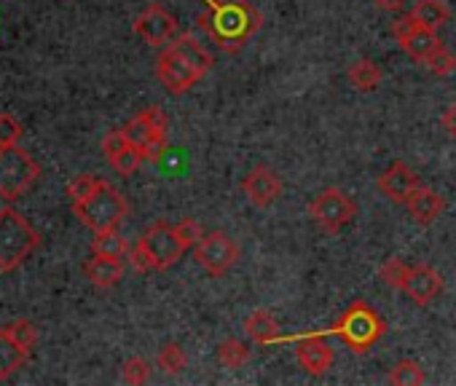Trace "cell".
Listing matches in <instances>:
<instances>
[{
  "label": "cell",
  "instance_id": "cell-5",
  "mask_svg": "<svg viewBox=\"0 0 456 386\" xmlns=\"http://www.w3.org/2000/svg\"><path fill=\"white\" fill-rule=\"evenodd\" d=\"M41 245L38 231L14 207L0 210V271L9 274L20 269Z\"/></svg>",
  "mask_w": 456,
  "mask_h": 386
},
{
  "label": "cell",
  "instance_id": "cell-27",
  "mask_svg": "<svg viewBox=\"0 0 456 386\" xmlns=\"http://www.w3.org/2000/svg\"><path fill=\"white\" fill-rule=\"evenodd\" d=\"M156 362H159V367H161L164 373L177 375V373H183V370H185L188 357H185V351H183V346H180V343H164V346H161V351H159V357H156Z\"/></svg>",
  "mask_w": 456,
  "mask_h": 386
},
{
  "label": "cell",
  "instance_id": "cell-30",
  "mask_svg": "<svg viewBox=\"0 0 456 386\" xmlns=\"http://www.w3.org/2000/svg\"><path fill=\"white\" fill-rule=\"evenodd\" d=\"M424 68L432 73V76H437V78H445V76H451L453 70H456V57L445 49V46H440L427 62H424Z\"/></svg>",
  "mask_w": 456,
  "mask_h": 386
},
{
  "label": "cell",
  "instance_id": "cell-3",
  "mask_svg": "<svg viewBox=\"0 0 456 386\" xmlns=\"http://www.w3.org/2000/svg\"><path fill=\"white\" fill-rule=\"evenodd\" d=\"M185 250L188 247L177 237V229L169 226L167 221H156L137 239V245L129 250V263L140 274H145V271H169L185 255Z\"/></svg>",
  "mask_w": 456,
  "mask_h": 386
},
{
  "label": "cell",
  "instance_id": "cell-37",
  "mask_svg": "<svg viewBox=\"0 0 456 386\" xmlns=\"http://www.w3.org/2000/svg\"><path fill=\"white\" fill-rule=\"evenodd\" d=\"M408 0H373V6L381 9V12H400Z\"/></svg>",
  "mask_w": 456,
  "mask_h": 386
},
{
  "label": "cell",
  "instance_id": "cell-21",
  "mask_svg": "<svg viewBox=\"0 0 456 386\" xmlns=\"http://www.w3.org/2000/svg\"><path fill=\"white\" fill-rule=\"evenodd\" d=\"M346 78H349V84H352L357 92L368 94V92H376V89L381 86L384 73H381V68H379L373 60H357V62L349 65Z\"/></svg>",
  "mask_w": 456,
  "mask_h": 386
},
{
  "label": "cell",
  "instance_id": "cell-25",
  "mask_svg": "<svg viewBox=\"0 0 456 386\" xmlns=\"http://www.w3.org/2000/svg\"><path fill=\"white\" fill-rule=\"evenodd\" d=\"M129 250H132V245L118 231H102V234H94V239H92V253H97V255L124 258V255H129Z\"/></svg>",
  "mask_w": 456,
  "mask_h": 386
},
{
  "label": "cell",
  "instance_id": "cell-26",
  "mask_svg": "<svg viewBox=\"0 0 456 386\" xmlns=\"http://www.w3.org/2000/svg\"><path fill=\"white\" fill-rule=\"evenodd\" d=\"M408 263H403L400 258H387L384 263H381V269H379V277H381V282L387 285V287H392V290H405V279H408Z\"/></svg>",
  "mask_w": 456,
  "mask_h": 386
},
{
  "label": "cell",
  "instance_id": "cell-12",
  "mask_svg": "<svg viewBox=\"0 0 456 386\" xmlns=\"http://www.w3.org/2000/svg\"><path fill=\"white\" fill-rule=\"evenodd\" d=\"M392 36H395L397 46L403 49V54H408L411 60H416V62H421V65L443 46V41L437 38V33L429 30V28L416 25V22L411 20V14L403 17V20H397V22L392 25Z\"/></svg>",
  "mask_w": 456,
  "mask_h": 386
},
{
  "label": "cell",
  "instance_id": "cell-32",
  "mask_svg": "<svg viewBox=\"0 0 456 386\" xmlns=\"http://www.w3.org/2000/svg\"><path fill=\"white\" fill-rule=\"evenodd\" d=\"M22 134H25V126L12 113H0V148H4V145H20Z\"/></svg>",
  "mask_w": 456,
  "mask_h": 386
},
{
  "label": "cell",
  "instance_id": "cell-1",
  "mask_svg": "<svg viewBox=\"0 0 456 386\" xmlns=\"http://www.w3.org/2000/svg\"><path fill=\"white\" fill-rule=\"evenodd\" d=\"M196 22L220 52L237 54L261 30L264 17L250 0H204Z\"/></svg>",
  "mask_w": 456,
  "mask_h": 386
},
{
  "label": "cell",
  "instance_id": "cell-14",
  "mask_svg": "<svg viewBox=\"0 0 456 386\" xmlns=\"http://www.w3.org/2000/svg\"><path fill=\"white\" fill-rule=\"evenodd\" d=\"M282 180H280V174L274 172V169H269V166H253L248 174H245V180H242V190H245V197H248V202L253 205V207H258V210H266V207H272L280 197H282Z\"/></svg>",
  "mask_w": 456,
  "mask_h": 386
},
{
  "label": "cell",
  "instance_id": "cell-36",
  "mask_svg": "<svg viewBox=\"0 0 456 386\" xmlns=\"http://www.w3.org/2000/svg\"><path fill=\"white\" fill-rule=\"evenodd\" d=\"M440 124H443L445 134H448L451 140H456V102H451V105L445 108V113H443Z\"/></svg>",
  "mask_w": 456,
  "mask_h": 386
},
{
  "label": "cell",
  "instance_id": "cell-17",
  "mask_svg": "<svg viewBox=\"0 0 456 386\" xmlns=\"http://www.w3.org/2000/svg\"><path fill=\"white\" fill-rule=\"evenodd\" d=\"M405 207H408V215H411L419 226H432V223L443 215L445 199L440 197L437 190L419 185V188L411 193V199L405 202Z\"/></svg>",
  "mask_w": 456,
  "mask_h": 386
},
{
  "label": "cell",
  "instance_id": "cell-11",
  "mask_svg": "<svg viewBox=\"0 0 456 386\" xmlns=\"http://www.w3.org/2000/svg\"><path fill=\"white\" fill-rule=\"evenodd\" d=\"M280 343H298L296 346V359L314 378L325 375L336 362V351H333V346L325 343V335L320 330L304 333V335H282Z\"/></svg>",
  "mask_w": 456,
  "mask_h": 386
},
{
  "label": "cell",
  "instance_id": "cell-20",
  "mask_svg": "<svg viewBox=\"0 0 456 386\" xmlns=\"http://www.w3.org/2000/svg\"><path fill=\"white\" fill-rule=\"evenodd\" d=\"M245 333L253 343H280V325L269 309H256L245 319Z\"/></svg>",
  "mask_w": 456,
  "mask_h": 386
},
{
  "label": "cell",
  "instance_id": "cell-31",
  "mask_svg": "<svg viewBox=\"0 0 456 386\" xmlns=\"http://www.w3.org/2000/svg\"><path fill=\"white\" fill-rule=\"evenodd\" d=\"M6 330L33 354V349H36V343H38V330H36V325L30 322V319H14V322H9L6 325Z\"/></svg>",
  "mask_w": 456,
  "mask_h": 386
},
{
  "label": "cell",
  "instance_id": "cell-7",
  "mask_svg": "<svg viewBox=\"0 0 456 386\" xmlns=\"http://www.w3.org/2000/svg\"><path fill=\"white\" fill-rule=\"evenodd\" d=\"M41 177V164L20 145L0 148V199L17 202Z\"/></svg>",
  "mask_w": 456,
  "mask_h": 386
},
{
  "label": "cell",
  "instance_id": "cell-6",
  "mask_svg": "<svg viewBox=\"0 0 456 386\" xmlns=\"http://www.w3.org/2000/svg\"><path fill=\"white\" fill-rule=\"evenodd\" d=\"M126 213H129L126 199L121 197V190L113 188L108 180H100L97 190L92 193L89 199L73 205V215H76L89 231H94V234L118 231V226H121V221L126 218Z\"/></svg>",
  "mask_w": 456,
  "mask_h": 386
},
{
  "label": "cell",
  "instance_id": "cell-35",
  "mask_svg": "<svg viewBox=\"0 0 456 386\" xmlns=\"http://www.w3.org/2000/svg\"><path fill=\"white\" fill-rule=\"evenodd\" d=\"M126 145H129V140H126L124 129H113V132H108L105 140H102V153H105V158L110 161V158L118 156Z\"/></svg>",
  "mask_w": 456,
  "mask_h": 386
},
{
  "label": "cell",
  "instance_id": "cell-9",
  "mask_svg": "<svg viewBox=\"0 0 456 386\" xmlns=\"http://www.w3.org/2000/svg\"><path fill=\"white\" fill-rule=\"evenodd\" d=\"M167 129H169V121L164 116L161 108H145L142 113H137L126 126H124V134L126 140L142 150L145 161H161L164 150H167Z\"/></svg>",
  "mask_w": 456,
  "mask_h": 386
},
{
  "label": "cell",
  "instance_id": "cell-29",
  "mask_svg": "<svg viewBox=\"0 0 456 386\" xmlns=\"http://www.w3.org/2000/svg\"><path fill=\"white\" fill-rule=\"evenodd\" d=\"M97 185H100V177H94V174H76L68 182V197H70V202L76 205V202L89 199L92 193L97 190Z\"/></svg>",
  "mask_w": 456,
  "mask_h": 386
},
{
  "label": "cell",
  "instance_id": "cell-10",
  "mask_svg": "<svg viewBox=\"0 0 456 386\" xmlns=\"http://www.w3.org/2000/svg\"><path fill=\"white\" fill-rule=\"evenodd\" d=\"M193 253H196V263L209 277H225L240 261V245L223 231L204 234L201 242L193 247Z\"/></svg>",
  "mask_w": 456,
  "mask_h": 386
},
{
  "label": "cell",
  "instance_id": "cell-4",
  "mask_svg": "<svg viewBox=\"0 0 456 386\" xmlns=\"http://www.w3.org/2000/svg\"><path fill=\"white\" fill-rule=\"evenodd\" d=\"M325 338L328 335H336L346 343L349 351L354 354H368L370 346H376L384 333H387V322L381 319V314L376 309H370L365 301H354L333 327L328 330H320Z\"/></svg>",
  "mask_w": 456,
  "mask_h": 386
},
{
  "label": "cell",
  "instance_id": "cell-15",
  "mask_svg": "<svg viewBox=\"0 0 456 386\" xmlns=\"http://www.w3.org/2000/svg\"><path fill=\"white\" fill-rule=\"evenodd\" d=\"M376 185L381 190V197H387L392 205H405L411 199V193L421 185V180L405 161H395L379 174Z\"/></svg>",
  "mask_w": 456,
  "mask_h": 386
},
{
  "label": "cell",
  "instance_id": "cell-33",
  "mask_svg": "<svg viewBox=\"0 0 456 386\" xmlns=\"http://www.w3.org/2000/svg\"><path fill=\"white\" fill-rule=\"evenodd\" d=\"M121 375H124L126 383H134V386H137V383H145V381L151 378V365H148V359H142V357H132V359L124 362Z\"/></svg>",
  "mask_w": 456,
  "mask_h": 386
},
{
  "label": "cell",
  "instance_id": "cell-8",
  "mask_svg": "<svg viewBox=\"0 0 456 386\" xmlns=\"http://www.w3.org/2000/svg\"><path fill=\"white\" fill-rule=\"evenodd\" d=\"M309 215L320 231L336 237L357 218V205L346 190L333 185V188H325L317 193L314 202L309 205Z\"/></svg>",
  "mask_w": 456,
  "mask_h": 386
},
{
  "label": "cell",
  "instance_id": "cell-28",
  "mask_svg": "<svg viewBox=\"0 0 456 386\" xmlns=\"http://www.w3.org/2000/svg\"><path fill=\"white\" fill-rule=\"evenodd\" d=\"M142 161H145L142 150H140V148H134V145L129 142V145H126L118 156H113L108 164H110L121 177H132V174L140 169V164H142Z\"/></svg>",
  "mask_w": 456,
  "mask_h": 386
},
{
  "label": "cell",
  "instance_id": "cell-18",
  "mask_svg": "<svg viewBox=\"0 0 456 386\" xmlns=\"http://www.w3.org/2000/svg\"><path fill=\"white\" fill-rule=\"evenodd\" d=\"M124 271H126L124 258H113V255H97V253H92V258L84 263L86 279L94 287H102V290L118 285L124 279Z\"/></svg>",
  "mask_w": 456,
  "mask_h": 386
},
{
  "label": "cell",
  "instance_id": "cell-19",
  "mask_svg": "<svg viewBox=\"0 0 456 386\" xmlns=\"http://www.w3.org/2000/svg\"><path fill=\"white\" fill-rule=\"evenodd\" d=\"M30 351L6 330V325L0 327V381L12 378L25 362H28Z\"/></svg>",
  "mask_w": 456,
  "mask_h": 386
},
{
  "label": "cell",
  "instance_id": "cell-22",
  "mask_svg": "<svg viewBox=\"0 0 456 386\" xmlns=\"http://www.w3.org/2000/svg\"><path fill=\"white\" fill-rule=\"evenodd\" d=\"M411 20L421 28H429V30H437L443 28L448 20H451V9L443 4V0H419L411 12Z\"/></svg>",
  "mask_w": 456,
  "mask_h": 386
},
{
  "label": "cell",
  "instance_id": "cell-16",
  "mask_svg": "<svg viewBox=\"0 0 456 386\" xmlns=\"http://www.w3.org/2000/svg\"><path fill=\"white\" fill-rule=\"evenodd\" d=\"M403 293L411 298V303H416V306L424 309V306H429L443 293V277H440V271H435L427 263L411 266Z\"/></svg>",
  "mask_w": 456,
  "mask_h": 386
},
{
  "label": "cell",
  "instance_id": "cell-2",
  "mask_svg": "<svg viewBox=\"0 0 456 386\" xmlns=\"http://www.w3.org/2000/svg\"><path fill=\"white\" fill-rule=\"evenodd\" d=\"M209 68L212 54L191 33L169 41L156 60V76L172 97H180L193 89L209 73Z\"/></svg>",
  "mask_w": 456,
  "mask_h": 386
},
{
  "label": "cell",
  "instance_id": "cell-34",
  "mask_svg": "<svg viewBox=\"0 0 456 386\" xmlns=\"http://www.w3.org/2000/svg\"><path fill=\"white\" fill-rule=\"evenodd\" d=\"M175 229H177V237L183 239V245H185L188 250H191V247H196V245L201 242V237H204L201 226H199L193 218H183Z\"/></svg>",
  "mask_w": 456,
  "mask_h": 386
},
{
  "label": "cell",
  "instance_id": "cell-23",
  "mask_svg": "<svg viewBox=\"0 0 456 386\" xmlns=\"http://www.w3.org/2000/svg\"><path fill=\"white\" fill-rule=\"evenodd\" d=\"M424 381H427V373L416 359H397L389 367V383L395 386H421Z\"/></svg>",
  "mask_w": 456,
  "mask_h": 386
},
{
  "label": "cell",
  "instance_id": "cell-13",
  "mask_svg": "<svg viewBox=\"0 0 456 386\" xmlns=\"http://www.w3.org/2000/svg\"><path fill=\"white\" fill-rule=\"evenodd\" d=\"M177 17L169 14L161 4H148L142 14L134 20V33L148 44V46H167L177 36Z\"/></svg>",
  "mask_w": 456,
  "mask_h": 386
},
{
  "label": "cell",
  "instance_id": "cell-24",
  "mask_svg": "<svg viewBox=\"0 0 456 386\" xmlns=\"http://www.w3.org/2000/svg\"><path fill=\"white\" fill-rule=\"evenodd\" d=\"M217 359L225 365V367H245L250 362V346L240 338H225L220 346H217Z\"/></svg>",
  "mask_w": 456,
  "mask_h": 386
}]
</instances>
